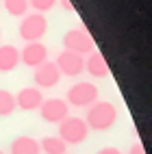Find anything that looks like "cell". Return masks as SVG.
Segmentation results:
<instances>
[{
    "instance_id": "obj_9",
    "label": "cell",
    "mask_w": 152,
    "mask_h": 154,
    "mask_svg": "<svg viewBox=\"0 0 152 154\" xmlns=\"http://www.w3.org/2000/svg\"><path fill=\"white\" fill-rule=\"evenodd\" d=\"M46 61H48V48L42 42H30L20 50V63H24L26 67H39Z\"/></svg>"
},
{
    "instance_id": "obj_18",
    "label": "cell",
    "mask_w": 152,
    "mask_h": 154,
    "mask_svg": "<svg viewBox=\"0 0 152 154\" xmlns=\"http://www.w3.org/2000/svg\"><path fill=\"white\" fill-rule=\"evenodd\" d=\"M128 154H146V150H144V146H141V143H133V146H130V150H128Z\"/></svg>"
},
{
    "instance_id": "obj_8",
    "label": "cell",
    "mask_w": 152,
    "mask_h": 154,
    "mask_svg": "<svg viewBox=\"0 0 152 154\" xmlns=\"http://www.w3.org/2000/svg\"><path fill=\"white\" fill-rule=\"evenodd\" d=\"M33 80H35L37 89H52V87L59 85V80H61V72L57 69L54 61H46V63H42L39 67H35Z\"/></svg>"
},
{
    "instance_id": "obj_12",
    "label": "cell",
    "mask_w": 152,
    "mask_h": 154,
    "mask_svg": "<svg viewBox=\"0 0 152 154\" xmlns=\"http://www.w3.org/2000/svg\"><path fill=\"white\" fill-rule=\"evenodd\" d=\"M20 65V50L11 44L0 46V72H13Z\"/></svg>"
},
{
    "instance_id": "obj_15",
    "label": "cell",
    "mask_w": 152,
    "mask_h": 154,
    "mask_svg": "<svg viewBox=\"0 0 152 154\" xmlns=\"http://www.w3.org/2000/svg\"><path fill=\"white\" fill-rule=\"evenodd\" d=\"M15 111V96L7 89H0V117H9Z\"/></svg>"
},
{
    "instance_id": "obj_11",
    "label": "cell",
    "mask_w": 152,
    "mask_h": 154,
    "mask_svg": "<svg viewBox=\"0 0 152 154\" xmlns=\"http://www.w3.org/2000/svg\"><path fill=\"white\" fill-rule=\"evenodd\" d=\"M85 69H87V74L94 76V78H107V76H109V65H107L104 57L100 54L98 50H94V52L87 54V59H85Z\"/></svg>"
},
{
    "instance_id": "obj_4",
    "label": "cell",
    "mask_w": 152,
    "mask_h": 154,
    "mask_svg": "<svg viewBox=\"0 0 152 154\" xmlns=\"http://www.w3.org/2000/svg\"><path fill=\"white\" fill-rule=\"evenodd\" d=\"M98 87L94 83H87V80H83V83H76L67 89V104L72 106H91L94 102H98Z\"/></svg>"
},
{
    "instance_id": "obj_6",
    "label": "cell",
    "mask_w": 152,
    "mask_h": 154,
    "mask_svg": "<svg viewBox=\"0 0 152 154\" xmlns=\"http://www.w3.org/2000/svg\"><path fill=\"white\" fill-rule=\"evenodd\" d=\"M39 113H42V119L48 124H61L65 117H70V104L61 98H48L42 102Z\"/></svg>"
},
{
    "instance_id": "obj_19",
    "label": "cell",
    "mask_w": 152,
    "mask_h": 154,
    "mask_svg": "<svg viewBox=\"0 0 152 154\" xmlns=\"http://www.w3.org/2000/svg\"><path fill=\"white\" fill-rule=\"evenodd\" d=\"M98 154H122L117 148H113V146H107V148H102V150H98Z\"/></svg>"
},
{
    "instance_id": "obj_14",
    "label": "cell",
    "mask_w": 152,
    "mask_h": 154,
    "mask_svg": "<svg viewBox=\"0 0 152 154\" xmlns=\"http://www.w3.org/2000/svg\"><path fill=\"white\" fill-rule=\"evenodd\" d=\"M39 150L44 154H67V146L59 137H44L39 141Z\"/></svg>"
},
{
    "instance_id": "obj_10",
    "label": "cell",
    "mask_w": 152,
    "mask_h": 154,
    "mask_svg": "<svg viewBox=\"0 0 152 154\" xmlns=\"http://www.w3.org/2000/svg\"><path fill=\"white\" fill-rule=\"evenodd\" d=\"M44 102V96H42V89L37 87H24L17 91L15 96V109L20 111H37Z\"/></svg>"
},
{
    "instance_id": "obj_7",
    "label": "cell",
    "mask_w": 152,
    "mask_h": 154,
    "mask_svg": "<svg viewBox=\"0 0 152 154\" xmlns=\"http://www.w3.org/2000/svg\"><path fill=\"white\" fill-rule=\"evenodd\" d=\"M54 65L61 72V76L74 78V76H78V74L85 72V57H80L76 52H70V50H63V52H59Z\"/></svg>"
},
{
    "instance_id": "obj_20",
    "label": "cell",
    "mask_w": 152,
    "mask_h": 154,
    "mask_svg": "<svg viewBox=\"0 0 152 154\" xmlns=\"http://www.w3.org/2000/svg\"><path fill=\"white\" fill-rule=\"evenodd\" d=\"M59 2H61V7H63V11H74V7H72L70 0H59Z\"/></svg>"
},
{
    "instance_id": "obj_21",
    "label": "cell",
    "mask_w": 152,
    "mask_h": 154,
    "mask_svg": "<svg viewBox=\"0 0 152 154\" xmlns=\"http://www.w3.org/2000/svg\"><path fill=\"white\" fill-rule=\"evenodd\" d=\"M0 154H5V152H2V150H0Z\"/></svg>"
},
{
    "instance_id": "obj_16",
    "label": "cell",
    "mask_w": 152,
    "mask_h": 154,
    "mask_svg": "<svg viewBox=\"0 0 152 154\" xmlns=\"http://www.w3.org/2000/svg\"><path fill=\"white\" fill-rule=\"evenodd\" d=\"M5 9L13 17H24L28 11V0H5Z\"/></svg>"
},
{
    "instance_id": "obj_2",
    "label": "cell",
    "mask_w": 152,
    "mask_h": 154,
    "mask_svg": "<svg viewBox=\"0 0 152 154\" xmlns=\"http://www.w3.org/2000/svg\"><path fill=\"white\" fill-rule=\"evenodd\" d=\"M65 146H80L89 137V128L83 117H65L59 124V135H57Z\"/></svg>"
},
{
    "instance_id": "obj_1",
    "label": "cell",
    "mask_w": 152,
    "mask_h": 154,
    "mask_svg": "<svg viewBox=\"0 0 152 154\" xmlns=\"http://www.w3.org/2000/svg\"><path fill=\"white\" fill-rule=\"evenodd\" d=\"M117 122V106L113 102H94L89 109H87V117H85V124L89 130H109Z\"/></svg>"
},
{
    "instance_id": "obj_22",
    "label": "cell",
    "mask_w": 152,
    "mask_h": 154,
    "mask_svg": "<svg viewBox=\"0 0 152 154\" xmlns=\"http://www.w3.org/2000/svg\"><path fill=\"white\" fill-rule=\"evenodd\" d=\"M0 37H2V33H0Z\"/></svg>"
},
{
    "instance_id": "obj_17",
    "label": "cell",
    "mask_w": 152,
    "mask_h": 154,
    "mask_svg": "<svg viewBox=\"0 0 152 154\" xmlns=\"http://www.w3.org/2000/svg\"><path fill=\"white\" fill-rule=\"evenodd\" d=\"M57 5V0H28V7H33L35 9V13H46V11H50Z\"/></svg>"
},
{
    "instance_id": "obj_5",
    "label": "cell",
    "mask_w": 152,
    "mask_h": 154,
    "mask_svg": "<svg viewBox=\"0 0 152 154\" xmlns=\"http://www.w3.org/2000/svg\"><path fill=\"white\" fill-rule=\"evenodd\" d=\"M63 48L70 52H76L80 57H85L89 52H94V39L89 37V33L80 26V28H72L63 35Z\"/></svg>"
},
{
    "instance_id": "obj_13",
    "label": "cell",
    "mask_w": 152,
    "mask_h": 154,
    "mask_svg": "<svg viewBox=\"0 0 152 154\" xmlns=\"http://www.w3.org/2000/svg\"><path fill=\"white\" fill-rule=\"evenodd\" d=\"M39 141L35 137H17L11 141V148H9V154H39Z\"/></svg>"
},
{
    "instance_id": "obj_3",
    "label": "cell",
    "mask_w": 152,
    "mask_h": 154,
    "mask_svg": "<svg viewBox=\"0 0 152 154\" xmlns=\"http://www.w3.org/2000/svg\"><path fill=\"white\" fill-rule=\"evenodd\" d=\"M46 33H48V20H46V15H42V13L24 15L22 22H20V37H22L26 44L39 42Z\"/></svg>"
}]
</instances>
